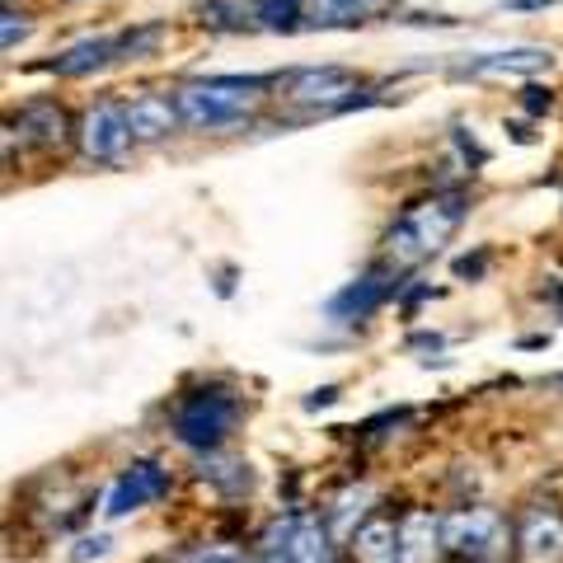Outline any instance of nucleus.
I'll list each match as a JSON object with an SVG mask.
<instances>
[{
	"label": "nucleus",
	"mask_w": 563,
	"mask_h": 563,
	"mask_svg": "<svg viewBox=\"0 0 563 563\" xmlns=\"http://www.w3.org/2000/svg\"><path fill=\"white\" fill-rule=\"evenodd\" d=\"M465 192H432V198H422L413 207H404L399 211V221L390 225V235H385V254H390L395 263H422V258H432L442 244L461 231V221H465Z\"/></svg>",
	"instance_id": "f257e3e1"
},
{
	"label": "nucleus",
	"mask_w": 563,
	"mask_h": 563,
	"mask_svg": "<svg viewBox=\"0 0 563 563\" xmlns=\"http://www.w3.org/2000/svg\"><path fill=\"white\" fill-rule=\"evenodd\" d=\"M179 113L188 128H235V122L254 118L263 109V80H244V76H211V80H188L174 90Z\"/></svg>",
	"instance_id": "f03ea898"
},
{
	"label": "nucleus",
	"mask_w": 563,
	"mask_h": 563,
	"mask_svg": "<svg viewBox=\"0 0 563 563\" xmlns=\"http://www.w3.org/2000/svg\"><path fill=\"white\" fill-rule=\"evenodd\" d=\"M240 422V399L221 385H207V390H192L179 399L174 409V437L188 446V451H221L225 437L235 432Z\"/></svg>",
	"instance_id": "7ed1b4c3"
},
{
	"label": "nucleus",
	"mask_w": 563,
	"mask_h": 563,
	"mask_svg": "<svg viewBox=\"0 0 563 563\" xmlns=\"http://www.w3.org/2000/svg\"><path fill=\"white\" fill-rule=\"evenodd\" d=\"M442 540H446V554H455V559L493 563L507 554L512 531H507V521L493 512V507H451L442 517Z\"/></svg>",
	"instance_id": "20e7f679"
},
{
	"label": "nucleus",
	"mask_w": 563,
	"mask_h": 563,
	"mask_svg": "<svg viewBox=\"0 0 563 563\" xmlns=\"http://www.w3.org/2000/svg\"><path fill=\"white\" fill-rule=\"evenodd\" d=\"M76 141H80V155L95 165H118L122 155L132 146V122H128V103H113V99H99L90 109L80 113V128H76Z\"/></svg>",
	"instance_id": "39448f33"
},
{
	"label": "nucleus",
	"mask_w": 563,
	"mask_h": 563,
	"mask_svg": "<svg viewBox=\"0 0 563 563\" xmlns=\"http://www.w3.org/2000/svg\"><path fill=\"white\" fill-rule=\"evenodd\" d=\"M352 95H357V76L343 66H301L282 85V99L296 103V109H310V113L352 109V103H357Z\"/></svg>",
	"instance_id": "423d86ee"
},
{
	"label": "nucleus",
	"mask_w": 563,
	"mask_h": 563,
	"mask_svg": "<svg viewBox=\"0 0 563 563\" xmlns=\"http://www.w3.org/2000/svg\"><path fill=\"white\" fill-rule=\"evenodd\" d=\"M165 493H169V470H161L155 461H132V465L113 479L109 498H103V517H109V521L132 517V512H141L146 503L165 498Z\"/></svg>",
	"instance_id": "0eeeda50"
},
{
	"label": "nucleus",
	"mask_w": 563,
	"mask_h": 563,
	"mask_svg": "<svg viewBox=\"0 0 563 563\" xmlns=\"http://www.w3.org/2000/svg\"><path fill=\"white\" fill-rule=\"evenodd\" d=\"M521 563H563V512L559 507H526L512 531Z\"/></svg>",
	"instance_id": "6e6552de"
},
{
	"label": "nucleus",
	"mask_w": 563,
	"mask_h": 563,
	"mask_svg": "<svg viewBox=\"0 0 563 563\" xmlns=\"http://www.w3.org/2000/svg\"><path fill=\"white\" fill-rule=\"evenodd\" d=\"M10 141L33 146V151H57L62 141H66V113H62V103H52V99L24 103V109L10 118Z\"/></svg>",
	"instance_id": "1a4fd4ad"
},
{
	"label": "nucleus",
	"mask_w": 563,
	"mask_h": 563,
	"mask_svg": "<svg viewBox=\"0 0 563 563\" xmlns=\"http://www.w3.org/2000/svg\"><path fill=\"white\" fill-rule=\"evenodd\" d=\"M442 554V517L428 512V507H413V512L399 517V563H437Z\"/></svg>",
	"instance_id": "9d476101"
},
{
	"label": "nucleus",
	"mask_w": 563,
	"mask_h": 563,
	"mask_svg": "<svg viewBox=\"0 0 563 563\" xmlns=\"http://www.w3.org/2000/svg\"><path fill=\"white\" fill-rule=\"evenodd\" d=\"M128 122H132V136L136 141H165V136L179 132L184 113H179V99L146 90V95H136L128 103Z\"/></svg>",
	"instance_id": "9b49d317"
},
{
	"label": "nucleus",
	"mask_w": 563,
	"mask_h": 563,
	"mask_svg": "<svg viewBox=\"0 0 563 563\" xmlns=\"http://www.w3.org/2000/svg\"><path fill=\"white\" fill-rule=\"evenodd\" d=\"M122 57V33H99V38H80L76 47H66L57 62L47 70H57V76H90V70H103Z\"/></svg>",
	"instance_id": "f8f14e48"
},
{
	"label": "nucleus",
	"mask_w": 563,
	"mask_h": 563,
	"mask_svg": "<svg viewBox=\"0 0 563 563\" xmlns=\"http://www.w3.org/2000/svg\"><path fill=\"white\" fill-rule=\"evenodd\" d=\"M352 563H399V521L395 517H366L357 536L347 540Z\"/></svg>",
	"instance_id": "ddd939ff"
},
{
	"label": "nucleus",
	"mask_w": 563,
	"mask_h": 563,
	"mask_svg": "<svg viewBox=\"0 0 563 563\" xmlns=\"http://www.w3.org/2000/svg\"><path fill=\"white\" fill-rule=\"evenodd\" d=\"M385 5H395V0H306L301 29H352L380 14Z\"/></svg>",
	"instance_id": "4468645a"
},
{
	"label": "nucleus",
	"mask_w": 563,
	"mask_h": 563,
	"mask_svg": "<svg viewBox=\"0 0 563 563\" xmlns=\"http://www.w3.org/2000/svg\"><path fill=\"white\" fill-rule=\"evenodd\" d=\"M287 559H291V563H339V550H333L329 521H320V517H291Z\"/></svg>",
	"instance_id": "2eb2a0df"
},
{
	"label": "nucleus",
	"mask_w": 563,
	"mask_h": 563,
	"mask_svg": "<svg viewBox=\"0 0 563 563\" xmlns=\"http://www.w3.org/2000/svg\"><path fill=\"white\" fill-rule=\"evenodd\" d=\"M554 57L544 47H512V52H488L479 62H465L455 66V76H536Z\"/></svg>",
	"instance_id": "dca6fc26"
},
{
	"label": "nucleus",
	"mask_w": 563,
	"mask_h": 563,
	"mask_svg": "<svg viewBox=\"0 0 563 563\" xmlns=\"http://www.w3.org/2000/svg\"><path fill=\"white\" fill-rule=\"evenodd\" d=\"M385 296H390V282H385L380 273H366V277L347 282V287L333 296L329 314H333V320H366V314H372Z\"/></svg>",
	"instance_id": "f3484780"
},
{
	"label": "nucleus",
	"mask_w": 563,
	"mask_h": 563,
	"mask_svg": "<svg viewBox=\"0 0 563 563\" xmlns=\"http://www.w3.org/2000/svg\"><path fill=\"white\" fill-rule=\"evenodd\" d=\"M366 512H372V488H366V484L339 493L333 507H329V531H333V540H352V536H357V526L366 521Z\"/></svg>",
	"instance_id": "a211bd4d"
},
{
	"label": "nucleus",
	"mask_w": 563,
	"mask_h": 563,
	"mask_svg": "<svg viewBox=\"0 0 563 563\" xmlns=\"http://www.w3.org/2000/svg\"><path fill=\"white\" fill-rule=\"evenodd\" d=\"M250 10H254V24H258V29L291 33V29H301L306 0H250Z\"/></svg>",
	"instance_id": "6ab92c4d"
},
{
	"label": "nucleus",
	"mask_w": 563,
	"mask_h": 563,
	"mask_svg": "<svg viewBox=\"0 0 563 563\" xmlns=\"http://www.w3.org/2000/svg\"><path fill=\"white\" fill-rule=\"evenodd\" d=\"M33 33V20L29 14H14V10H5V20H0V43H5V52H14L24 38Z\"/></svg>",
	"instance_id": "aec40b11"
},
{
	"label": "nucleus",
	"mask_w": 563,
	"mask_h": 563,
	"mask_svg": "<svg viewBox=\"0 0 563 563\" xmlns=\"http://www.w3.org/2000/svg\"><path fill=\"white\" fill-rule=\"evenodd\" d=\"M109 550H113L109 536H80V540L66 550V559H70V563H90V559H103Z\"/></svg>",
	"instance_id": "412c9836"
},
{
	"label": "nucleus",
	"mask_w": 563,
	"mask_h": 563,
	"mask_svg": "<svg viewBox=\"0 0 563 563\" xmlns=\"http://www.w3.org/2000/svg\"><path fill=\"white\" fill-rule=\"evenodd\" d=\"M188 563H250V559H244L235 544H207V550H198Z\"/></svg>",
	"instance_id": "4be33fe9"
},
{
	"label": "nucleus",
	"mask_w": 563,
	"mask_h": 563,
	"mask_svg": "<svg viewBox=\"0 0 563 563\" xmlns=\"http://www.w3.org/2000/svg\"><path fill=\"white\" fill-rule=\"evenodd\" d=\"M455 273H461V277H479L484 273V254L479 258H461V263H455Z\"/></svg>",
	"instance_id": "5701e85b"
},
{
	"label": "nucleus",
	"mask_w": 563,
	"mask_h": 563,
	"mask_svg": "<svg viewBox=\"0 0 563 563\" xmlns=\"http://www.w3.org/2000/svg\"><path fill=\"white\" fill-rule=\"evenodd\" d=\"M526 95H531V99H526V103H531V109H550V90H536V85H531V90H526Z\"/></svg>",
	"instance_id": "b1692460"
},
{
	"label": "nucleus",
	"mask_w": 563,
	"mask_h": 563,
	"mask_svg": "<svg viewBox=\"0 0 563 563\" xmlns=\"http://www.w3.org/2000/svg\"><path fill=\"white\" fill-rule=\"evenodd\" d=\"M333 395H339V390H333V385H324V390H314L306 404H310V409H320V404H333Z\"/></svg>",
	"instance_id": "393cba45"
},
{
	"label": "nucleus",
	"mask_w": 563,
	"mask_h": 563,
	"mask_svg": "<svg viewBox=\"0 0 563 563\" xmlns=\"http://www.w3.org/2000/svg\"><path fill=\"white\" fill-rule=\"evenodd\" d=\"M517 10H536V5H550V0H512Z\"/></svg>",
	"instance_id": "a878e982"
},
{
	"label": "nucleus",
	"mask_w": 563,
	"mask_h": 563,
	"mask_svg": "<svg viewBox=\"0 0 563 563\" xmlns=\"http://www.w3.org/2000/svg\"><path fill=\"white\" fill-rule=\"evenodd\" d=\"M554 296H559V301H563V287H554Z\"/></svg>",
	"instance_id": "bb28decb"
},
{
	"label": "nucleus",
	"mask_w": 563,
	"mask_h": 563,
	"mask_svg": "<svg viewBox=\"0 0 563 563\" xmlns=\"http://www.w3.org/2000/svg\"><path fill=\"white\" fill-rule=\"evenodd\" d=\"M250 563H258V559H250Z\"/></svg>",
	"instance_id": "cd10ccee"
}]
</instances>
